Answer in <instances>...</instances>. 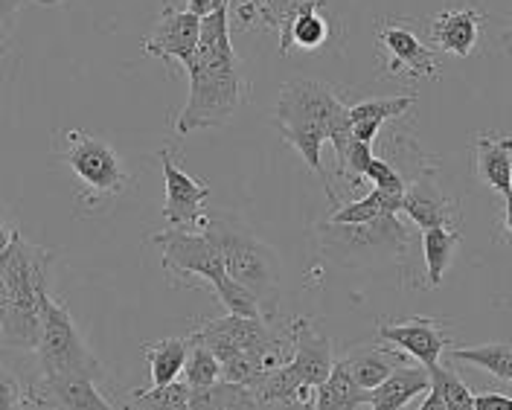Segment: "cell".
Returning a JSON list of instances; mask_svg holds the SVG:
<instances>
[{"mask_svg":"<svg viewBox=\"0 0 512 410\" xmlns=\"http://www.w3.org/2000/svg\"><path fill=\"white\" fill-rule=\"evenodd\" d=\"M30 405L47 410H117L96 390V381L88 379H41L24 390Z\"/></svg>","mask_w":512,"mask_h":410,"instance_id":"cell-16","label":"cell"},{"mask_svg":"<svg viewBox=\"0 0 512 410\" xmlns=\"http://www.w3.org/2000/svg\"><path fill=\"white\" fill-rule=\"evenodd\" d=\"M190 408L192 410H254L256 399L251 387L230 384V381H219V384H213V387L190 390Z\"/></svg>","mask_w":512,"mask_h":410,"instance_id":"cell-26","label":"cell"},{"mask_svg":"<svg viewBox=\"0 0 512 410\" xmlns=\"http://www.w3.org/2000/svg\"><path fill=\"white\" fill-rule=\"evenodd\" d=\"M190 408V387L184 381H172L152 390H131L126 410H187Z\"/></svg>","mask_w":512,"mask_h":410,"instance_id":"cell-28","label":"cell"},{"mask_svg":"<svg viewBox=\"0 0 512 410\" xmlns=\"http://www.w3.org/2000/svg\"><path fill=\"white\" fill-rule=\"evenodd\" d=\"M64 140V163L79 181L76 201L82 207H102L114 198H120L131 184L126 163L111 149L102 137H94L88 131L70 128L62 134Z\"/></svg>","mask_w":512,"mask_h":410,"instance_id":"cell-5","label":"cell"},{"mask_svg":"<svg viewBox=\"0 0 512 410\" xmlns=\"http://www.w3.org/2000/svg\"><path fill=\"white\" fill-rule=\"evenodd\" d=\"M143 355L152 370V387H163L181 379L187 355H190V335L187 338H166L155 344H143Z\"/></svg>","mask_w":512,"mask_h":410,"instance_id":"cell-23","label":"cell"},{"mask_svg":"<svg viewBox=\"0 0 512 410\" xmlns=\"http://www.w3.org/2000/svg\"><path fill=\"white\" fill-rule=\"evenodd\" d=\"M6 312H9V288H6V280L0 274V323H3Z\"/></svg>","mask_w":512,"mask_h":410,"instance_id":"cell-37","label":"cell"},{"mask_svg":"<svg viewBox=\"0 0 512 410\" xmlns=\"http://www.w3.org/2000/svg\"><path fill=\"white\" fill-rule=\"evenodd\" d=\"M431 387L443 396L446 410H475V393L454 370H443V367L431 370Z\"/></svg>","mask_w":512,"mask_h":410,"instance_id":"cell-30","label":"cell"},{"mask_svg":"<svg viewBox=\"0 0 512 410\" xmlns=\"http://www.w3.org/2000/svg\"><path fill=\"white\" fill-rule=\"evenodd\" d=\"M419 410H446V405H443V396L431 387V390L425 393V399H422Z\"/></svg>","mask_w":512,"mask_h":410,"instance_id":"cell-35","label":"cell"},{"mask_svg":"<svg viewBox=\"0 0 512 410\" xmlns=\"http://www.w3.org/2000/svg\"><path fill=\"white\" fill-rule=\"evenodd\" d=\"M448 355L454 361L472 364L478 370H486L489 376L512 381V347L507 344H483V347L469 349H448Z\"/></svg>","mask_w":512,"mask_h":410,"instance_id":"cell-27","label":"cell"},{"mask_svg":"<svg viewBox=\"0 0 512 410\" xmlns=\"http://www.w3.org/2000/svg\"><path fill=\"white\" fill-rule=\"evenodd\" d=\"M402 198L405 195L373 190L367 192L364 198H358V201L338 204L335 213L326 221H332V224H370V221L382 219V216H399L402 213Z\"/></svg>","mask_w":512,"mask_h":410,"instance_id":"cell-25","label":"cell"},{"mask_svg":"<svg viewBox=\"0 0 512 410\" xmlns=\"http://www.w3.org/2000/svg\"><path fill=\"white\" fill-rule=\"evenodd\" d=\"M32 3H41V6H59L64 0H32Z\"/></svg>","mask_w":512,"mask_h":410,"instance_id":"cell-39","label":"cell"},{"mask_svg":"<svg viewBox=\"0 0 512 410\" xmlns=\"http://www.w3.org/2000/svg\"><path fill=\"white\" fill-rule=\"evenodd\" d=\"M12 233H15V230H9V227H6V221H3V216H0V253L6 251V245L12 242Z\"/></svg>","mask_w":512,"mask_h":410,"instance_id":"cell-38","label":"cell"},{"mask_svg":"<svg viewBox=\"0 0 512 410\" xmlns=\"http://www.w3.org/2000/svg\"><path fill=\"white\" fill-rule=\"evenodd\" d=\"M431 390V373L419 364V367H396L390 373V379L382 381L373 390L370 399V410H402L408 402H414L419 393Z\"/></svg>","mask_w":512,"mask_h":410,"instance_id":"cell-20","label":"cell"},{"mask_svg":"<svg viewBox=\"0 0 512 410\" xmlns=\"http://www.w3.org/2000/svg\"><path fill=\"white\" fill-rule=\"evenodd\" d=\"M504 233H507V242H512V190L504 195V221H501Z\"/></svg>","mask_w":512,"mask_h":410,"instance_id":"cell-36","label":"cell"},{"mask_svg":"<svg viewBox=\"0 0 512 410\" xmlns=\"http://www.w3.org/2000/svg\"><path fill=\"white\" fill-rule=\"evenodd\" d=\"M50 262L53 256L27 242L18 230L0 253V274L9 288V312L0 323V338L9 347L35 349L41 341V309L38 300L50 294Z\"/></svg>","mask_w":512,"mask_h":410,"instance_id":"cell-2","label":"cell"},{"mask_svg":"<svg viewBox=\"0 0 512 410\" xmlns=\"http://www.w3.org/2000/svg\"><path fill=\"white\" fill-rule=\"evenodd\" d=\"M24 402V387L0 367V410H18Z\"/></svg>","mask_w":512,"mask_h":410,"instance_id":"cell-33","label":"cell"},{"mask_svg":"<svg viewBox=\"0 0 512 410\" xmlns=\"http://www.w3.org/2000/svg\"><path fill=\"white\" fill-rule=\"evenodd\" d=\"M376 332H379L382 344H390L399 352L411 355L428 373L437 370L440 358L454 347L451 338L443 332L440 320H431V317H414V320H402V323H379Z\"/></svg>","mask_w":512,"mask_h":410,"instance_id":"cell-11","label":"cell"},{"mask_svg":"<svg viewBox=\"0 0 512 410\" xmlns=\"http://www.w3.org/2000/svg\"><path fill=\"white\" fill-rule=\"evenodd\" d=\"M38 309H41V323H44L41 341L35 347L41 376L88 381L105 379L102 361L88 349V344L79 335L76 320L70 317V312L64 306H59L50 294H44L38 300Z\"/></svg>","mask_w":512,"mask_h":410,"instance_id":"cell-6","label":"cell"},{"mask_svg":"<svg viewBox=\"0 0 512 410\" xmlns=\"http://www.w3.org/2000/svg\"><path fill=\"white\" fill-rule=\"evenodd\" d=\"M402 355L396 347L384 344L376 349H361V352H352L344 358L347 370H350L352 381L364 390H376L382 381L390 379V373L396 367H402Z\"/></svg>","mask_w":512,"mask_h":410,"instance_id":"cell-22","label":"cell"},{"mask_svg":"<svg viewBox=\"0 0 512 410\" xmlns=\"http://www.w3.org/2000/svg\"><path fill=\"white\" fill-rule=\"evenodd\" d=\"M222 381V364L213 355V349L204 347L201 341H195L190 335V355L184 364V384L190 390H201V387H213Z\"/></svg>","mask_w":512,"mask_h":410,"instance_id":"cell-29","label":"cell"},{"mask_svg":"<svg viewBox=\"0 0 512 410\" xmlns=\"http://www.w3.org/2000/svg\"><path fill=\"white\" fill-rule=\"evenodd\" d=\"M160 169H163V190H166V201H163V221L169 227L178 230H192V233H204L207 230V198H210V187L195 181L187 175L169 149L158 152Z\"/></svg>","mask_w":512,"mask_h":410,"instance_id":"cell-7","label":"cell"},{"mask_svg":"<svg viewBox=\"0 0 512 410\" xmlns=\"http://www.w3.org/2000/svg\"><path fill=\"white\" fill-rule=\"evenodd\" d=\"M402 213H408V219L422 230H428V227L460 230V204L454 198H448L443 187L437 184V172H428V175L408 181L405 198H402Z\"/></svg>","mask_w":512,"mask_h":410,"instance_id":"cell-14","label":"cell"},{"mask_svg":"<svg viewBox=\"0 0 512 410\" xmlns=\"http://www.w3.org/2000/svg\"><path fill=\"white\" fill-rule=\"evenodd\" d=\"M475 169L478 178L507 195L512 190V137L510 134H495V131H480L475 140Z\"/></svg>","mask_w":512,"mask_h":410,"instance_id":"cell-18","label":"cell"},{"mask_svg":"<svg viewBox=\"0 0 512 410\" xmlns=\"http://www.w3.org/2000/svg\"><path fill=\"white\" fill-rule=\"evenodd\" d=\"M370 399H373V390L358 387L341 358L335 361L329 379L315 390V410H361L370 408Z\"/></svg>","mask_w":512,"mask_h":410,"instance_id":"cell-21","label":"cell"},{"mask_svg":"<svg viewBox=\"0 0 512 410\" xmlns=\"http://www.w3.org/2000/svg\"><path fill=\"white\" fill-rule=\"evenodd\" d=\"M414 102V94H405L390 96V99H367V102L352 105V108H347L352 137L373 146V140L379 137V131H382L384 123H387V120H396V117H402V114H408Z\"/></svg>","mask_w":512,"mask_h":410,"instance_id":"cell-19","label":"cell"},{"mask_svg":"<svg viewBox=\"0 0 512 410\" xmlns=\"http://www.w3.org/2000/svg\"><path fill=\"white\" fill-rule=\"evenodd\" d=\"M187 79L190 96L175 117V131L181 137L204 128L227 126L233 114L248 102V82L230 44V6L201 18V38Z\"/></svg>","mask_w":512,"mask_h":410,"instance_id":"cell-1","label":"cell"},{"mask_svg":"<svg viewBox=\"0 0 512 410\" xmlns=\"http://www.w3.org/2000/svg\"><path fill=\"white\" fill-rule=\"evenodd\" d=\"M152 242L160 248L163 274H169L172 280L184 277L187 285H195V280L204 285H213V291L219 294L227 315L262 317V309H259L254 294H248L242 285H236L227 277L222 253L204 233L169 227V230L155 233Z\"/></svg>","mask_w":512,"mask_h":410,"instance_id":"cell-3","label":"cell"},{"mask_svg":"<svg viewBox=\"0 0 512 410\" xmlns=\"http://www.w3.org/2000/svg\"><path fill=\"white\" fill-rule=\"evenodd\" d=\"M288 341H291V361L288 367L294 370V376L303 381L306 387L318 390L323 381L329 379L335 358H332V341L326 335H320L312 320L297 317L286 326Z\"/></svg>","mask_w":512,"mask_h":410,"instance_id":"cell-13","label":"cell"},{"mask_svg":"<svg viewBox=\"0 0 512 410\" xmlns=\"http://www.w3.org/2000/svg\"><path fill=\"white\" fill-rule=\"evenodd\" d=\"M379 44L384 50V76L396 79H437L443 67V53L419 41L408 24L382 21Z\"/></svg>","mask_w":512,"mask_h":410,"instance_id":"cell-8","label":"cell"},{"mask_svg":"<svg viewBox=\"0 0 512 410\" xmlns=\"http://www.w3.org/2000/svg\"><path fill=\"white\" fill-rule=\"evenodd\" d=\"M323 0H283L277 15L280 32V53L286 56L291 47L318 50L329 41V21L320 15Z\"/></svg>","mask_w":512,"mask_h":410,"instance_id":"cell-15","label":"cell"},{"mask_svg":"<svg viewBox=\"0 0 512 410\" xmlns=\"http://www.w3.org/2000/svg\"><path fill=\"white\" fill-rule=\"evenodd\" d=\"M370 160H373V146H370V143H361V140H352L347 155H344L341 166H338V175L347 181V187H352V190L361 187L364 169H367Z\"/></svg>","mask_w":512,"mask_h":410,"instance_id":"cell-31","label":"cell"},{"mask_svg":"<svg viewBox=\"0 0 512 410\" xmlns=\"http://www.w3.org/2000/svg\"><path fill=\"white\" fill-rule=\"evenodd\" d=\"M364 178L367 181H373L376 187L373 190H382V192H393V195H405V178L387 163L384 158H373L367 163V169H364Z\"/></svg>","mask_w":512,"mask_h":410,"instance_id":"cell-32","label":"cell"},{"mask_svg":"<svg viewBox=\"0 0 512 410\" xmlns=\"http://www.w3.org/2000/svg\"><path fill=\"white\" fill-rule=\"evenodd\" d=\"M195 341H201L204 347L213 349V355L222 361L227 355L236 352H265V349L277 347L283 338L277 332L268 329L265 317H245V315H227L219 320H207L204 326L190 332Z\"/></svg>","mask_w":512,"mask_h":410,"instance_id":"cell-10","label":"cell"},{"mask_svg":"<svg viewBox=\"0 0 512 410\" xmlns=\"http://www.w3.org/2000/svg\"><path fill=\"white\" fill-rule=\"evenodd\" d=\"M480 27H483V12L463 6V9L437 12L428 21V35L434 41V50L466 59L478 50Z\"/></svg>","mask_w":512,"mask_h":410,"instance_id":"cell-17","label":"cell"},{"mask_svg":"<svg viewBox=\"0 0 512 410\" xmlns=\"http://www.w3.org/2000/svg\"><path fill=\"white\" fill-rule=\"evenodd\" d=\"M222 6H230V0H187V9L195 12L198 18H207L210 12H216Z\"/></svg>","mask_w":512,"mask_h":410,"instance_id":"cell-34","label":"cell"},{"mask_svg":"<svg viewBox=\"0 0 512 410\" xmlns=\"http://www.w3.org/2000/svg\"><path fill=\"white\" fill-rule=\"evenodd\" d=\"M204 236L219 248L227 277L254 294L262 317L274 312V297L280 291V256L248 227L227 216H210Z\"/></svg>","mask_w":512,"mask_h":410,"instance_id":"cell-4","label":"cell"},{"mask_svg":"<svg viewBox=\"0 0 512 410\" xmlns=\"http://www.w3.org/2000/svg\"><path fill=\"white\" fill-rule=\"evenodd\" d=\"M463 233L451 230V227H428L422 230V256H425V268H428V288H440L446 277L448 265L454 259V251L460 245Z\"/></svg>","mask_w":512,"mask_h":410,"instance_id":"cell-24","label":"cell"},{"mask_svg":"<svg viewBox=\"0 0 512 410\" xmlns=\"http://www.w3.org/2000/svg\"><path fill=\"white\" fill-rule=\"evenodd\" d=\"M198 38H201V18L190 9L166 6L160 12L158 27L143 41V50L163 62H178L187 73L198 50Z\"/></svg>","mask_w":512,"mask_h":410,"instance_id":"cell-12","label":"cell"},{"mask_svg":"<svg viewBox=\"0 0 512 410\" xmlns=\"http://www.w3.org/2000/svg\"><path fill=\"white\" fill-rule=\"evenodd\" d=\"M344 111H347V105L335 96L329 85H323L318 79H291L280 88V99H277L271 126H277V123H318L329 131Z\"/></svg>","mask_w":512,"mask_h":410,"instance_id":"cell-9","label":"cell"},{"mask_svg":"<svg viewBox=\"0 0 512 410\" xmlns=\"http://www.w3.org/2000/svg\"><path fill=\"white\" fill-rule=\"evenodd\" d=\"M187 410H192V408H187Z\"/></svg>","mask_w":512,"mask_h":410,"instance_id":"cell-40","label":"cell"}]
</instances>
